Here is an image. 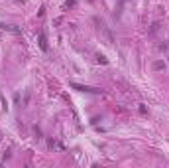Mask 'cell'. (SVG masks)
<instances>
[{
    "label": "cell",
    "mask_w": 169,
    "mask_h": 168,
    "mask_svg": "<svg viewBox=\"0 0 169 168\" xmlns=\"http://www.w3.org/2000/svg\"><path fill=\"white\" fill-rule=\"evenodd\" d=\"M38 40H39V48H42L43 52H47V50H49V46H47V38H45V34H43V32H39Z\"/></svg>",
    "instance_id": "7a4b0ae2"
},
{
    "label": "cell",
    "mask_w": 169,
    "mask_h": 168,
    "mask_svg": "<svg viewBox=\"0 0 169 168\" xmlns=\"http://www.w3.org/2000/svg\"><path fill=\"white\" fill-rule=\"evenodd\" d=\"M153 67H155V69H161V67H165V63H163V62H157Z\"/></svg>",
    "instance_id": "3957f363"
},
{
    "label": "cell",
    "mask_w": 169,
    "mask_h": 168,
    "mask_svg": "<svg viewBox=\"0 0 169 168\" xmlns=\"http://www.w3.org/2000/svg\"><path fill=\"white\" fill-rule=\"evenodd\" d=\"M71 87H73V89H77V91L94 93V95H99V93H100V89H94V87H84V85H77V83H71Z\"/></svg>",
    "instance_id": "6da1fadb"
},
{
    "label": "cell",
    "mask_w": 169,
    "mask_h": 168,
    "mask_svg": "<svg viewBox=\"0 0 169 168\" xmlns=\"http://www.w3.org/2000/svg\"><path fill=\"white\" fill-rule=\"evenodd\" d=\"M96 59H99L100 63H106V58H104V56H100V53H99V56H96Z\"/></svg>",
    "instance_id": "277c9868"
}]
</instances>
